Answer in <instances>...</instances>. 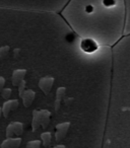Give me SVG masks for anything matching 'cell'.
<instances>
[{"instance_id":"obj_1","label":"cell","mask_w":130,"mask_h":148,"mask_svg":"<svg viewBox=\"0 0 130 148\" xmlns=\"http://www.w3.org/2000/svg\"><path fill=\"white\" fill-rule=\"evenodd\" d=\"M60 13L76 35L100 46L113 45L123 33V0H69Z\"/></svg>"},{"instance_id":"obj_2","label":"cell","mask_w":130,"mask_h":148,"mask_svg":"<svg viewBox=\"0 0 130 148\" xmlns=\"http://www.w3.org/2000/svg\"><path fill=\"white\" fill-rule=\"evenodd\" d=\"M23 133V124L21 123H11L7 127V136L11 137L13 135H21Z\"/></svg>"},{"instance_id":"obj_3","label":"cell","mask_w":130,"mask_h":148,"mask_svg":"<svg viewBox=\"0 0 130 148\" xmlns=\"http://www.w3.org/2000/svg\"><path fill=\"white\" fill-rule=\"evenodd\" d=\"M5 83V78L2 76H0V90H1V88L3 87V85H4Z\"/></svg>"}]
</instances>
